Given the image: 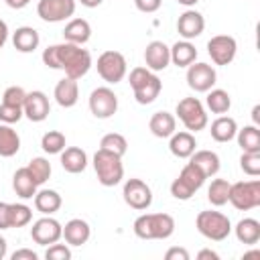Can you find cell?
Here are the masks:
<instances>
[{
  "mask_svg": "<svg viewBox=\"0 0 260 260\" xmlns=\"http://www.w3.org/2000/svg\"><path fill=\"white\" fill-rule=\"evenodd\" d=\"M252 120H254V126L260 124V106H254L252 108Z\"/></svg>",
  "mask_w": 260,
  "mask_h": 260,
  "instance_id": "db71d44e",
  "label": "cell"
},
{
  "mask_svg": "<svg viewBox=\"0 0 260 260\" xmlns=\"http://www.w3.org/2000/svg\"><path fill=\"white\" fill-rule=\"evenodd\" d=\"M211 138L215 142H230L236 138V132H238V124L234 118L230 116H219L211 122Z\"/></svg>",
  "mask_w": 260,
  "mask_h": 260,
  "instance_id": "4dcf8cb0",
  "label": "cell"
},
{
  "mask_svg": "<svg viewBox=\"0 0 260 260\" xmlns=\"http://www.w3.org/2000/svg\"><path fill=\"white\" fill-rule=\"evenodd\" d=\"M122 197L128 207L136 211H144L152 203V189L142 179H128L122 187Z\"/></svg>",
  "mask_w": 260,
  "mask_h": 260,
  "instance_id": "8fae6325",
  "label": "cell"
},
{
  "mask_svg": "<svg viewBox=\"0 0 260 260\" xmlns=\"http://www.w3.org/2000/svg\"><path fill=\"white\" fill-rule=\"evenodd\" d=\"M0 230H10L8 223V203L0 201Z\"/></svg>",
  "mask_w": 260,
  "mask_h": 260,
  "instance_id": "7dc6e473",
  "label": "cell"
},
{
  "mask_svg": "<svg viewBox=\"0 0 260 260\" xmlns=\"http://www.w3.org/2000/svg\"><path fill=\"white\" fill-rule=\"evenodd\" d=\"M205 179H207V177H205L193 162H187V165L181 169L179 177L171 183V195H173L175 199H179V201H187V199H191V197L203 187Z\"/></svg>",
  "mask_w": 260,
  "mask_h": 260,
  "instance_id": "8992f818",
  "label": "cell"
},
{
  "mask_svg": "<svg viewBox=\"0 0 260 260\" xmlns=\"http://www.w3.org/2000/svg\"><path fill=\"white\" fill-rule=\"evenodd\" d=\"M93 171L98 175V181L104 187H116L124 179L122 156L108 152L104 148H98V152L93 154Z\"/></svg>",
  "mask_w": 260,
  "mask_h": 260,
  "instance_id": "5b68a950",
  "label": "cell"
},
{
  "mask_svg": "<svg viewBox=\"0 0 260 260\" xmlns=\"http://www.w3.org/2000/svg\"><path fill=\"white\" fill-rule=\"evenodd\" d=\"M171 49V63L177 67H189L191 63H195L197 59V49L191 41H177Z\"/></svg>",
  "mask_w": 260,
  "mask_h": 260,
  "instance_id": "f546056e",
  "label": "cell"
},
{
  "mask_svg": "<svg viewBox=\"0 0 260 260\" xmlns=\"http://www.w3.org/2000/svg\"><path fill=\"white\" fill-rule=\"evenodd\" d=\"M240 169L250 177H258L260 175V152H242Z\"/></svg>",
  "mask_w": 260,
  "mask_h": 260,
  "instance_id": "ab89813d",
  "label": "cell"
},
{
  "mask_svg": "<svg viewBox=\"0 0 260 260\" xmlns=\"http://www.w3.org/2000/svg\"><path fill=\"white\" fill-rule=\"evenodd\" d=\"M6 254H8V244H6V240L0 236V260H4Z\"/></svg>",
  "mask_w": 260,
  "mask_h": 260,
  "instance_id": "816d5d0a",
  "label": "cell"
},
{
  "mask_svg": "<svg viewBox=\"0 0 260 260\" xmlns=\"http://www.w3.org/2000/svg\"><path fill=\"white\" fill-rule=\"evenodd\" d=\"M238 43L230 35H215L207 41V55L215 65H230L236 59Z\"/></svg>",
  "mask_w": 260,
  "mask_h": 260,
  "instance_id": "4fadbf2b",
  "label": "cell"
},
{
  "mask_svg": "<svg viewBox=\"0 0 260 260\" xmlns=\"http://www.w3.org/2000/svg\"><path fill=\"white\" fill-rule=\"evenodd\" d=\"M207 93V98H205V106H207V110H211L213 114H225V112H230V108H232V98H230V93L225 91V89H209V91H205Z\"/></svg>",
  "mask_w": 260,
  "mask_h": 260,
  "instance_id": "836d02e7",
  "label": "cell"
},
{
  "mask_svg": "<svg viewBox=\"0 0 260 260\" xmlns=\"http://www.w3.org/2000/svg\"><path fill=\"white\" fill-rule=\"evenodd\" d=\"M148 128L156 138H169L177 130V118L165 110L154 112L148 120Z\"/></svg>",
  "mask_w": 260,
  "mask_h": 260,
  "instance_id": "d4e9b609",
  "label": "cell"
},
{
  "mask_svg": "<svg viewBox=\"0 0 260 260\" xmlns=\"http://www.w3.org/2000/svg\"><path fill=\"white\" fill-rule=\"evenodd\" d=\"M236 209L240 211H250L260 205V181H238L230 185V199H228Z\"/></svg>",
  "mask_w": 260,
  "mask_h": 260,
  "instance_id": "52a82bcc",
  "label": "cell"
},
{
  "mask_svg": "<svg viewBox=\"0 0 260 260\" xmlns=\"http://www.w3.org/2000/svg\"><path fill=\"white\" fill-rule=\"evenodd\" d=\"M24 98H26V91L20 85H10V87L4 89L2 102L10 104V106H24Z\"/></svg>",
  "mask_w": 260,
  "mask_h": 260,
  "instance_id": "7bdbcfd3",
  "label": "cell"
},
{
  "mask_svg": "<svg viewBox=\"0 0 260 260\" xmlns=\"http://www.w3.org/2000/svg\"><path fill=\"white\" fill-rule=\"evenodd\" d=\"M53 98L55 102L61 106V108H73L79 100V85H77V79H71V77H63L57 81L55 85V91H53Z\"/></svg>",
  "mask_w": 260,
  "mask_h": 260,
  "instance_id": "ffe728a7",
  "label": "cell"
},
{
  "mask_svg": "<svg viewBox=\"0 0 260 260\" xmlns=\"http://www.w3.org/2000/svg\"><path fill=\"white\" fill-rule=\"evenodd\" d=\"M43 63L51 69L65 71L71 79H81L91 69V55L87 49H81V45L63 41L43 51Z\"/></svg>",
  "mask_w": 260,
  "mask_h": 260,
  "instance_id": "6da1fadb",
  "label": "cell"
},
{
  "mask_svg": "<svg viewBox=\"0 0 260 260\" xmlns=\"http://www.w3.org/2000/svg\"><path fill=\"white\" fill-rule=\"evenodd\" d=\"M30 238L39 246H51V244H55V242H59L63 238V225L55 217L45 215V217H41V219H37L32 223Z\"/></svg>",
  "mask_w": 260,
  "mask_h": 260,
  "instance_id": "5bb4252c",
  "label": "cell"
},
{
  "mask_svg": "<svg viewBox=\"0 0 260 260\" xmlns=\"http://www.w3.org/2000/svg\"><path fill=\"white\" fill-rule=\"evenodd\" d=\"M169 138H171V140H169V150H171L173 156H177V158H189V156L195 152L197 140H195L193 132H189V130L177 132V130H175Z\"/></svg>",
  "mask_w": 260,
  "mask_h": 260,
  "instance_id": "44dd1931",
  "label": "cell"
},
{
  "mask_svg": "<svg viewBox=\"0 0 260 260\" xmlns=\"http://www.w3.org/2000/svg\"><path fill=\"white\" fill-rule=\"evenodd\" d=\"M37 181L30 175L28 167H20L16 169V173L12 175V189L20 199H32L37 193Z\"/></svg>",
  "mask_w": 260,
  "mask_h": 260,
  "instance_id": "603a6c76",
  "label": "cell"
},
{
  "mask_svg": "<svg viewBox=\"0 0 260 260\" xmlns=\"http://www.w3.org/2000/svg\"><path fill=\"white\" fill-rule=\"evenodd\" d=\"M100 148H104V150H108V152H114V154H118V156H124L126 150H128V142H126V138H124L122 134L110 132V134H106V136L100 140Z\"/></svg>",
  "mask_w": 260,
  "mask_h": 260,
  "instance_id": "74e56055",
  "label": "cell"
},
{
  "mask_svg": "<svg viewBox=\"0 0 260 260\" xmlns=\"http://www.w3.org/2000/svg\"><path fill=\"white\" fill-rule=\"evenodd\" d=\"M75 0H39L37 14L45 22H63L75 14Z\"/></svg>",
  "mask_w": 260,
  "mask_h": 260,
  "instance_id": "7c38bea8",
  "label": "cell"
},
{
  "mask_svg": "<svg viewBox=\"0 0 260 260\" xmlns=\"http://www.w3.org/2000/svg\"><path fill=\"white\" fill-rule=\"evenodd\" d=\"M197 258H199V260H205V258H209V260H219V254L213 252V250H209V248H205V250H199V252H197Z\"/></svg>",
  "mask_w": 260,
  "mask_h": 260,
  "instance_id": "c3c4849f",
  "label": "cell"
},
{
  "mask_svg": "<svg viewBox=\"0 0 260 260\" xmlns=\"http://www.w3.org/2000/svg\"><path fill=\"white\" fill-rule=\"evenodd\" d=\"M22 112H24V116H26L30 122H43V120H47L49 114H51V104H49L47 93L41 91V89L26 91Z\"/></svg>",
  "mask_w": 260,
  "mask_h": 260,
  "instance_id": "2e32d148",
  "label": "cell"
},
{
  "mask_svg": "<svg viewBox=\"0 0 260 260\" xmlns=\"http://www.w3.org/2000/svg\"><path fill=\"white\" fill-rule=\"evenodd\" d=\"M128 83H130V87L134 91V98L140 106L152 104L158 98L160 89H162L160 77L154 71H150L148 67H134L128 75Z\"/></svg>",
  "mask_w": 260,
  "mask_h": 260,
  "instance_id": "3957f363",
  "label": "cell"
},
{
  "mask_svg": "<svg viewBox=\"0 0 260 260\" xmlns=\"http://www.w3.org/2000/svg\"><path fill=\"white\" fill-rule=\"evenodd\" d=\"M24 116L22 106H10V104H0V122L2 124H16Z\"/></svg>",
  "mask_w": 260,
  "mask_h": 260,
  "instance_id": "60d3db41",
  "label": "cell"
},
{
  "mask_svg": "<svg viewBox=\"0 0 260 260\" xmlns=\"http://www.w3.org/2000/svg\"><path fill=\"white\" fill-rule=\"evenodd\" d=\"M230 185L232 183L225 181V179H213L211 185L207 187V199H209V203L215 205V207L225 205L228 199H230Z\"/></svg>",
  "mask_w": 260,
  "mask_h": 260,
  "instance_id": "e575fe53",
  "label": "cell"
},
{
  "mask_svg": "<svg viewBox=\"0 0 260 260\" xmlns=\"http://www.w3.org/2000/svg\"><path fill=\"white\" fill-rule=\"evenodd\" d=\"M144 63L150 71H165L171 63V49L162 41H152L144 49Z\"/></svg>",
  "mask_w": 260,
  "mask_h": 260,
  "instance_id": "ac0fdd59",
  "label": "cell"
},
{
  "mask_svg": "<svg viewBox=\"0 0 260 260\" xmlns=\"http://www.w3.org/2000/svg\"><path fill=\"white\" fill-rule=\"evenodd\" d=\"M89 112L98 120H108L118 112V95L114 89L102 85L89 93Z\"/></svg>",
  "mask_w": 260,
  "mask_h": 260,
  "instance_id": "30bf717a",
  "label": "cell"
},
{
  "mask_svg": "<svg viewBox=\"0 0 260 260\" xmlns=\"http://www.w3.org/2000/svg\"><path fill=\"white\" fill-rule=\"evenodd\" d=\"M217 81V73L209 63H191L187 67V85L193 91L205 93Z\"/></svg>",
  "mask_w": 260,
  "mask_h": 260,
  "instance_id": "9a60e30c",
  "label": "cell"
},
{
  "mask_svg": "<svg viewBox=\"0 0 260 260\" xmlns=\"http://www.w3.org/2000/svg\"><path fill=\"white\" fill-rule=\"evenodd\" d=\"M134 4H136V8H138L140 12L152 14V12H156V10L160 8L162 0H134Z\"/></svg>",
  "mask_w": 260,
  "mask_h": 260,
  "instance_id": "ee69618b",
  "label": "cell"
},
{
  "mask_svg": "<svg viewBox=\"0 0 260 260\" xmlns=\"http://www.w3.org/2000/svg\"><path fill=\"white\" fill-rule=\"evenodd\" d=\"M32 199H35V209L43 215H53L55 211L61 209V203H63L61 195L55 189H41L35 193Z\"/></svg>",
  "mask_w": 260,
  "mask_h": 260,
  "instance_id": "f1b7e54d",
  "label": "cell"
},
{
  "mask_svg": "<svg viewBox=\"0 0 260 260\" xmlns=\"http://www.w3.org/2000/svg\"><path fill=\"white\" fill-rule=\"evenodd\" d=\"M177 2H179V4H183V6H187V8H189V6H195V4H197V2H199V0H177Z\"/></svg>",
  "mask_w": 260,
  "mask_h": 260,
  "instance_id": "11a10c76",
  "label": "cell"
},
{
  "mask_svg": "<svg viewBox=\"0 0 260 260\" xmlns=\"http://www.w3.org/2000/svg\"><path fill=\"white\" fill-rule=\"evenodd\" d=\"M32 219V209L24 203H8V223L10 228H24Z\"/></svg>",
  "mask_w": 260,
  "mask_h": 260,
  "instance_id": "d590c367",
  "label": "cell"
},
{
  "mask_svg": "<svg viewBox=\"0 0 260 260\" xmlns=\"http://www.w3.org/2000/svg\"><path fill=\"white\" fill-rule=\"evenodd\" d=\"M67 146V140H65V134L59 132V130H49L43 134L41 138V148L47 152V154H61V150Z\"/></svg>",
  "mask_w": 260,
  "mask_h": 260,
  "instance_id": "8d00e7d4",
  "label": "cell"
},
{
  "mask_svg": "<svg viewBox=\"0 0 260 260\" xmlns=\"http://www.w3.org/2000/svg\"><path fill=\"white\" fill-rule=\"evenodd\" d=\"M39 43H41V37L32 26H18L12 32V45L20 53H32L39 47Z\"/></svg>",
  "mask_w": 260,
  "mask_h": 260,
  "instance_id": "83f0119b",
  "label": "cell"
},
{
  "mask_svg": "<svg viewBox=\"0 0 260 260\" xmlns=\"http://www.w3.org/2000/svg\"><path fill=\"white\" fill-rule=\"evenodd\" d=\"M132 230L140 240H167L175 232V219L169 213H142L134 219Z\"/></svg>",
  "mask_w": 260,
  "mask_h": 260,
  "instance_id": "7a4b0ae2",
  "label": "cell"
},
{
  "mask_svg": "<svg viewBox=\"0 0 260 260\" xmlns=\"http://www.w3.org/2000/svg\"><path fill=\"white\" fill-rule=\"evenodd\" d=\"M177 118L183 122V126L189 132H199L207 126V112L201 100L197 98H183L177 104Z\"/></svg>",
  "mask_w": 260,
  "mask_h": 260,
  "instance_id": "ba28073f",
  "label": "cell"
},
{
  "mask_svg": "<svg viewBox=\"0 0 260 260\" xmlns=\"http://www.w3.org/2000/svg\"><path fill=\"white\" fill-rule=\"evenodd\" d=\"M165 258L167 260H189V252L185 248H179V246H173L165 252Z\"/></svg>",
  "mask_w": 260,
  "mask_h": 260,
  "instance_id": "f6af8a7d",
  "label": "cell"
},
{
  "mask_svg": "<svg viewBox=\"0 0 260 260\" xmlns=\"http://www.w3.org/2000/svg\"><path fill=\"white\" fill-rule=\"evenodd\" d=\"M195 228L197 232L211 240V242H223L230 234H232V221L225 213L221 211H199L197 217H195Z\"/></svg>",
  "mask_w": 260,
  "mask_h": 260,
  "instance_id": "277c9868",
  "label": "cell"
},
{
  "mask_svg": "<svg viewBox=\"0 0 260 260\" xmlns=\"http://www.w3.org/2000/svg\"><path fill=\"white\" fill-rule=\"evenodd\" d=\"M71 248H69V244H59V242H55V244H51L49 248H47V252H45V258L47 260H71Z\"/></svg>",
  "mask_w": 260,
  "mask_h": 260,
  "instance_id": "b9f144b4",
  "label": "cell"
},
{
  "mask_svg": "<svg viewBox=\"0 0 260 260\" xmlns=\"http://www.w3.org/2000/svg\"><path fill=\"white\" fill-rule=\"evenodd\" d=\"M81 2V6H85V8H95V6H100L104 0H79Z\"/></svg>",
  "mask_w": 260,
  "mask_h": 260,
  "instance_id": "f5cc1de1",
  "label": "cell"
},
{
  "mask_svg": "<svg viewBox=\"0 0 260 260\" xmlns=\"http://www.w3.org/2000/svg\"><path fill=\"white\" fill-rule=\"evenodd\" d=\"M89 236H91V228L81 217H73L63 225V240L69 246H83L87 244Z\"/></svg>",
  "mask_w": 260,
  "mask_h": 260,
  "instance_id": "d6986e66",
  "label": "cell"
},
{
  "mask_svg": "<svg viewBox=\"0 0 260 260\" xmlns=\"http://www.w3.org/2000/svg\"><path fill=\"white\" fill-rule=\"evenodd\" d=\"M189 162H193L207 179L213 177V175H217V173H219V167H221L219 156H217V152H213V150H195V152L189 156Z\"/></svg>",
  "mask_w": 260,
  "mask_h": 260,
  "instance_id": "484cf974",
  "label": "cell"
},
{
  "mask_svg": "<svg viewBox=\"0 0 260 260\" xmlns=\"http://www.w3.org/2000/svg\"><path fill=\"white\" fill-rule=\"evenodd\" d=\"M10 258H12V260H37L39 256H37V252L28 250V248H20V250L12 252V254H10Z\"/></svg>",
  "mask_w": 260,
  "mask_h": 260,
  "instance_id": "bcb514c9",
  "label": "cell"
},
{
  "mask_svg": "<svg viewBox=\"0 0 260 260\" xmlns=\"http://www.w3.org/2000/svg\"><path fill=\"white\" fill-rule=\"evenodd\" d=\"M238 242L246 244V246H254L260 242V221L254 217H244L236 223V228H232Z\"/></svg>",
  "mask_w": 260,
  "mask_h": 260,
  "instance_id": "4316f807",
  "label": "cell"
},
{
  "mask_svg": "<svg viewBox=\"0 0 260 260\" xmlns=\"http://www.w3.org/2000/svg\"><path fill=\"white\" fill-rule=\"evenodd\" d=\"M91 37V26L85 18H71L63 28V39L73 45H85Z\"/></svg>",
  "mask_w": 260,
  "mask_h": 260,
  "instance_id": "cb8c5ba5",
  "label": "cell"
},
{
  "mask_svg": "<svg viewBox=\"0 0 260 260\" xmlns=\"http://www.w3.org/2000/svg\"><path fill=\"white\" fill-rule=\"evenodd\" d=\"M98 73L104 81L108 83H120L126 73H128V63H126V57L120 53V51H104L100 57H98Z\"/></svg>",
  "mask_w": 260,
  "mask_h": 260,
  "instance_id": "9c48e42d",
  "label": "cell"
},
{
  "mask_svg": "<svg viewBox=\"0 0 260 260\" xmlns=\"http://www.w3.org/2000/svg\"><path fill=\"white\" fill-rule=\"evenodd\" d=\"M61 167L71 173V175H77V173H83L85 167H87V152L79 146H67L61 150Z\"/></svg>",
  "mask_w": 260,
  "mask_h": 260,
  "instance_id": "7402d4cb",
  "label": "cell"
},
{
  "mask_svg": "<svg viewBox=\"0 0 260 260\" xmlns=\"http://www.w3.org/2000/svg\"><path fill=\"white\" fill-rule=\"evenodd\" d=\"M6 41H8V24L0 18V49L6 45Z\"/></svg>",
  "mask_w": 260,
  "mask_h": 260,
  "instance_id": "681fc988",
  "label": "cell"
},
{
  "mask_svg": "<svg viewBox=\"0 0 260 260\" xmlns=\"http://www.w3.org/2000/svg\"><path fill=\"white\" fill-rule=\"evenodd\" d=\"M4 2H6L10 8H14V10H20V8H24V6H26L30 0H4Z\"/></svg>",
  "mask_w": 260,
  "mask_h": 260,
  "instance_id": "f907efd6",
  "label": "cell"
},
{
  "mask_svg": "<svg viewBox=\"0 0 260 260\" xmlns=\"http://www.w3.org/2000/svg\"><path fill=\"white\" fill-rule=\"evenodd\" d=\"M238 138V146L242 148V152H260V130L258 126L250 124L244 126L242 130L236 132Z\"/></svg>",
  "mask_w": 260,
  "mask_h": 260,
  "instance_id": "d6a6232c",
  "label": "cell"
},
{
  "mask_svg": "<svg viewBox=\"0 0 260 260\" xmlns=\"http://www.w3.org/2000/svg\"><path fill=\"white\" fill-rule=\"evenodd\" d=\"M205 28V18L201 12L187 8L179 18H177V32L185 39V41H193L197 39Z\"/></svg>",
  "mask_w": 260,
  "mask_h": 260,
  "instance_id": "e0dca14e",
  "label": "cell"
},
{
  "mask_svg": "<svg viewBox=\"0 0 260 260\" xmlns=\"http://www.w3.org/2000/svg\"><path fill=\"white\" fill-rule=\"evenodd\" d=\"M20 150V136L12 128V124L0 122V156L10 158Z\"/></svg>",
  "mask_w": 260,
  "mask_h": 260,
  "instance_id": "1f68e13d",
  "label": "cell"
},
{
  "mask_svg": "<svg viewBox=\"0 0 260 260\" xmlns=\"http://www.w3.org/2000/svg\"><path fill=\"white\" fill-rule=\"evenodd\" d=\"M26 167H28L30 175L35 177L37 185H43V183L49 181V177H51V162H49L45 156H35V158H30Z\"/></svg>",
  "mask_w": 260,
  "mask_h": 260,
  "instance_id": "f35d334b",
  "label": "cell"
}]
</instances>
